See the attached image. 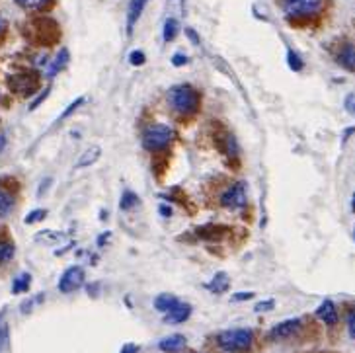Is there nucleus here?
<instances>
[{"mask_svg":"<svg viewBox=\"0 0 355 353\" xmlns=\"http://www.w3.org/2000/svg\"><path fill=\"white\" fill-rule=\"evenodd\" d=\"M166 101L176 115H193L199 108V94L191 84H176L168 90Z\"/></svg>","mask_w":355,"mask_h":353,"instance_id":"1","label":"nucleus"},{"mask_svg":"<svg viewBox=\"0 0 355 353\" xmlns=\"http://www.w3.org/2000/svg\"><path fill=\"white\" fill-rule=\"evenodd\" d=\"M279 6L291 22H308L322 14L326 0H279Z\"/></svg>","mask_w":355,"mask_h":353,"instance_id":"2","label":"nucleus"},{"mask_svg":"<svg viewBox=\"0 0 355 353\" xmlns=\"http://www.w3.org/2000/svg\"><path fill=\"white\" fill-rule=\"evenodd\" d=\"M254 330L232 328L217 334V345L227 353H244L252 348Z\"/></svg>","mask_w":355,"mask_h":353,"instance_id":"3","label":"nucleus"},{"mask_svg":"<svg viewBox=\"0 0 355 353\" xmlns=\"http://www.w3.org/2000/svg\"><path fill=\"white\" fill-rule=\"evenodd\" d=\"M178 133L176 129L164 123H154L149 125L143 133V147L151 152H160L168 149L174 141H176Z\"/></svg>","mask_w":355,"mask_h":353,"instance_id":"4","label":"nucleus"},{"mask_svg":"<svg viewBox=\"0 0 355 353\" xmlns=\"http://www.w3.org/2000/svg\"><path fill=\"white\" fill-rule=\"evenodd\" d=\"M248 199V191H246V184L244 182H234L230 184L223 195H221V205L227 209H242Z\"/></svg>","mask_w":355,"mask_h":353,"instance_id":"5","label":"nucleus"},{"mask_svg":"<svg viewBox=\"0 0 355 353\" xmlns=\"http://www.w3.org/2000/svg\"><path fill=\"white\" fill-rule=\"evenodd\" d=\"M303 318H289V320H283V322H279V324H276L273 328L269 330V340H291L293 336H297V334L303 332Z\"/></svg>","mask_w":355,"mask_h":353,"instance_id":"6","label":"nucleus"},{"mask_svg":"<svg viewBox=\"0 0 355 353\" xmlns=\"http://www.w3.org/2000/svg\"><path fill=\"white\" fill-rule=\"evenodd\" d=\"M86 281V271L80 265H71L69 269H64V273L59 279V291L61 293H75Z\"/></svg>","mask_w":355,"mask_h":353,"instance_id":"7","label":"nucleus"},{"mask_svg":"<svg viewBox=\"0 0 355 353\" xmlns=\"http://www.w3.org/2000/svg\"><path fill=\"white\" fill-rule=\"evenodd\" d=\"M336 63L342 66L343 71L354 73L355 75V45L345 41L336 49Z\"/></svg>","mask_w":355,"mask_h":353,"instance_id":"8","label":"nucleus"},{"mask_svg":"<svg viewBox=\"0 0 355 353\" xmlns=\"http://www.w3.org/2000/svg\"><path fill=\"white\" fill-rule=\"evenodd\" d=\"M149 0H129V8H127V34H133V27L139 22L140 14L147 8Z\"/></svg>","mask_w":355,"mask_h":353,"instance_id":"9","label":"nucleus"},{"mask_svg":"<svg viewBox=\"0 0 355 353\" xmlns=\"http://www.w3.org/2000/svg\"><path fill=\"white\" fill-rule=\"evenodd\" d=\"M69 59H71V55H69V49H59L57 51V55L51 59L47 66H45V76L47 78H55V76L59 75L61 71H63L64 66L69 64Z\"/></svg>","mask_w":355,"mask_h":353,"instance_id":"10","label":"nucleus"},{"mask_svg":"<svg viewBox=\"0 0 355 353\" xmlns=\"http://www.w3.org/2000/svg\"><path fill=\"white\" fill-rule=\"evenodd\" d=\"M317 318L320 322H324L326 326H336L338 324V308H336V304L326 299L317 308Z\"/></svg>","mask_w":355,"mask_h":353,"instance_id":"11","label":"nucleus"},{"mask_svg":"<svg viewBox=\"0 0 355 353\" xmlns=\"http://www.w3.org/2000/svg\"><path fill=\"white\" fill-rule=\"evenodd\" d=\"M10 86L14 92L22 94V96H29L36 90V78L29 75H18L10 78Z\"/></svg>","mask_w":355,"mask_h":353,"instance_id":"12","label":"nucleus"},{"mask_svg":"<svg viewBox=\"0 0 355 353\" xmlns=\"http://www.w3.org/2000/svg\"><path fill=\"white\" fill-rule=\"evenodd\" d=\"M186 345H188V340L182 334H172V336H168L164 340L158 341V348L166 353L182 352V350H186Z\"/></svg>","mask_w":355,"mask_h":353,"instance_id":"13","label":"nucleus"},{"mask_svg":"<svg viewBox=\"0 0 355 353\" xmlns=\"http://www.w3.org/2000/svg\"><path fill=\"white\" fill-rule=\"evenodd\" d=\"M191 316V306L188 303H180L170 311V313H166L164 320L168 324H182V322H186L188 318Z\"/></svg>","mask_w":355,"mask_h":353,"instance_id":"14","label":"nucleus"},{"mask_svg":"<svg viewBox=\"0 0 355 353\" xmlns=\"http://www.w3.org/2000/svg\"><path fill=\"white\" fill-rule=\"evenodd\" d=\"M180 303V299H178L176 295H170V293H162V295H158L156 299H154V308L158 311V313H170L176 304Z\"/></svg>","mask_w":355,"mask_h":353,"instance_id":"15","label":"nucleus"},{"mask_svg":"<svg viewBox=\"0 0 355 353\" xmlns=\"http://www.w3.org/2000/svg\"><path fill=\"white\" fill-rule=\"evenodd\" d=\"M101 156V149L98 145H94V147H88L86 151L82 152L80 156H78V160H76V168H84V166H92L96 160H100Z\"/></svg>","mask_w":355,"mask_h":353,"instance_id":"16","label":"nucleus"},{"mask_svg":"<svg viewBox=\"0 0 355 353\" xmlns=\"http://www.w3.org/2000/svg\"><path fill=\"white\" fill-rule=\"evenodd\" d=\"M221 147H223V152L227 154L230 160H236L238 158V143H236V137L232 133H228V131L223 133Z\"/></svg>","mask_w":355,"mask_h":353,"instance_id":"17","label":"nucleus"},{"mask_svg":"<svg viewBox=\"0 0 355 353\" xmlns=\"http://www.w3.org/2000/svg\"><path fill=\"white\" fill-rule=\"evenodd\" d=\"M14 193L8 188L0 186V217H8L14 209Z\"/></svg>","mask_w":355,"mask_h":353,"instance_id":"18","label":"nucleus"},{"mask_svg":"<svg viewBox=\"0 0 355 353\" xmlns=\"http://www.w3.org/2000/svg\"><path fill=\"white\" fill-rule=\"evenodd\" d=\"M205 287L211 291V293H215V295H221V293H225L228 289V276L225 271H219Z\"/></svg>","mask_w":355,"mask_h":353,"instance_id":"19","label":"nucleus"},{"mask_svg":"<svg viewBox=\"0 0 355 353\" xmlns=\"http://www.w3.org/2000/svg\"><path fill=\"white\" fill-rule=\"evenodd\" d=\"M178 32H180V22H178L176 18H168L164 25H162V39H164L166 43H170V41L176 39Z\"/></svg>","mask_w":355,"mask_h":353,"instance_id":"20","label":"nucleus"},{"mask_svg":"<svg viewBox=\"0 0 355 353\" xmlns=\"http://www.w3.org/2000/svg\"><path fill=\"white\" fill-rule=\"evenodd\" d=\"M36 240L41 242V244H57L64 240V232H59V230H41L39 234H36Z\"/></svg>","mask_w":355,"mask_h":353,"instance_id":"21","label":"nucleus"},{"mask_svg":"<svg viewBox=\"0 0 355 353\" xmlns=\"http://www.w3.org/2000/svg\"><path fill=\"white\" fill-rule=\"evenodd\" d=\"M139 203H140L139 195H137L135 191H131V189H125V191H123V195H121L119 207H121L123 211H129V209H135Z\"/></svg>","mask_w":355,"mask_h":353,"instance_id":"22","label":"nucleus"},{"mask_svg":"<svg viewBox=\"0 0 355 353\" xmlns=\"http://www.w3.org/2000/svg\"><path fill=\"white\" fill-rule=\"evenodd\" d=\"M199 232V236L205 240H219L227 230L223 227H215V225H209V227H203L197 230Z\"/></svg>","mask_w":355,"mask_h":353,"instance_id":"23","label":"nucleus"},{"mask_svg":"<svg viewBox=\"0 0 355 353\" xmlns=\"http://www.w3.org/2000/svg\"><path fill=\"white\" fill-rule=\"evenodd\" d=\"M14 252H16V248H14L12 242H8V240H0V265L8 264V262L14 258Z\"/></svg>","mask_w":355,"mask_h":353,"instance_id":"24","label":"nucleus"},{"mask_svg":"<svg viewBox=\"0 0 355 353\" xmlns=\"http://www.w3.org/2000/svg\"><path fill=\"white\" fill-rule=\"evenodd\" d=\"M29 283H32V276H29V273H22V276H18V278L14 279V283H12V293L14 295L25 293V291L29 289Z\"/></svg>","mask_w":355,"mask_h":353,"instance_id":"25","label":"nucleus"},{"mask_svg":"<svg viewBox=\"0 0 355 353\" xmlns=\"http://www.w3.org/2000/svg\"><path fill=\"white\" fill-rule=\"evenodd\" d=\"M14 2L25 10H43L51 4V0H14Z\"/></svg>","mask_w":355,"mask_h":353,"instance_id":"26","label":"nucleus"},{"mask_svg":"<svg viewBox=\"0 0 355 353\" xmlns=\"http://www.w3.org/2000/svg\"><path fill=\"white\" fill-rule=\"evenodd\" d=\"M287 66L291 69V71H295V73H299V71H303V59L299 57V53L293 49H287Z\"/></svg>","mask_w":355,"mask_h":353,"instance_id":"27","label":"nucleus"},{"mask_svg":"<svg viewBox=\"0 0 355 353\" xmlns=\"http://www.w3.org/2000/svg\"><path fill=\"white\" fill-rule=\"evenodd\" d=\"M47 217V211L45 209H34L32 213L25 217V225H34V223H39Z\"/></svg>","mask_w":355,"mask_h":353,"instance_id":"28","label":"nucleus"},{"mask_svg":"<svg viewBox=\"0 0 355 353\" xmlns=\"http://www.w3.org/2000/svg\"><path fill=\"white\" fill-rule=\"evenodd\" d=\"M147 61V57H145V53L143 51H131V55H129V63L133 64V66H140V64Z\"/></svg>","mask_w":355,"mask_h":353,"instance_id":"29","label":"nucleus"},{"mask_svg":"<svg viewBox=\"0 0 355 353\" xmlns=\"http://www.w3.org/2000/svg\"><path fill=\"white\" fill-rule=\"evenodd\" d=\"M84 101H86V100H84V96H82V98H78V100L73 101V104H71V106H69V108L64 110L63 114H61V117H59V119H66L69 115H73V112H75V110H78V108H80V106H82Z\"/></svg>","mask_w":355,"mask_h":353,"instance_id":"30","label":"nucleus"},{"mask_svg":"<svg viewBox=\"0 0 355 353\" xmlns=\"http://www.w3.org/2000/svg\"><path fill=\"white\" fill-rule=\"evenodd\" d=\"M273 306H276V301H273V299H267V301H260V303H256L254 311H256V313H267V311H271Z\"/></svg>","mask_w":355,"mask_h":353,"instance_id":"31","label":"nucleus"},{"mask_svg":"<svg viewBox=\"0 0 355 353\" xmlns=\"http://www.w3.org/2000/svg\"><path fill=\"white\" fill-rule=\"evenodd\" d=\"M345 324H347V332H350V336L355 340V308H352L347 316H345Z\"/></svg>","mask_w":355,"mask_h":353,"instance_id":"32","label":"nucleus"},{"mask_svg":"<svg viewBox=\"0 0 355 353\" xmlns=\"http://www.w3.org/2000/svg\"><path fill=\"white\" fill-rule=\"evenodd\" d=\"M252 297H254V293L244 291V293H234V295L230 297V301H232V303H244V301H250Z\"/></svg>","mask_w":355,"mask_h":353,"instance_id":"33","label":"nucleus"},{"mask_svg":"<svg viewBox=\"0 0 355 353\" xmlns=\"http://www.w3.org/2000/svg\"><path fill=\"white\" fill-rule=\"evenodd\" d=\"M49 92H51V88H43V92L39 94L38 98H36V100H34V101H32V104H29V112H34V110H36L38 106H41V104L45 101V98L49 96Z\"/></svg>","mask_w":355,"mask_h":353,"instance_id":"34","label":"nucleus"},{"mask_svg":"<svg viewBox=\"0 0 355 353\" xmlns=\"http://www.w3.org/2000/svg\"><path fill=\"white\" fill-rule=\"evenodd\" d=\"M343 108H345V110H347L352 115H355V92L354 94H347V96H345Z\"/></svg>","mask_w":355,"mask_h":353,"instance_id":"35","label":"nucleus"},{"mask_svg":"<svg viewBox=\"0 0 355 353\" xmlns=\"http://www.w3.org/2000/svg\"><path fill=\"white\" fill-rule=\"evenodd\" d=\"M172 64H174V66H184V64H188V57H186L184 53H176V55L172 57Z\"/></svg>","mask_w":355,"mask_h":353,"instance_id":"36","label":"nucleus"},{"mask_svg":"<svg viewBox=\"0 0 355 353\" xmlns=\"http://www.w3.org/2000/svg\"><path fill=\"white\" fill-rule=\"evenodd\" d=\"M6 341H8V326H0V353L6 348Z\"/></svg>","mask_w":355,"mask_h":353,"instance_id":"37","label":"nucleus"},{"mask_svg":"<svg viewBox=\"0 0 355 353\" xmlns=\"http://www.w3.org/2000/svg\"><path fill=\"white\" fill-rule=\"evenodd\" d=\"M186 36L190 38L191 43L199 45V36H197V32H195V29H191V27H188V29H186Z\"/></svg>","mask_w":355,"mask_h":353,"instance_id":"38","label":"nucleus"},{"mask_svg":"<svg viewBox=\"0 0 355 353\" xmlns=\"http://www.w3.org/2000/svg\"><path fill=\"white\" fill-rule=\"evenodd\" d=\"M139 352V345H135V343H125L123 345V350H121V353H137Z\"/></svg>","mask_w":355,"mask_h":353,"instance_id":"39","label":"nucleus"},{"mask_svg":"<svg viewBox=\"0 0 355 353\" xmlns=\"http://www.w3.org/2000/svg\"><path fill=\"white\" fill-rule=\"evenodd\" d=\"M160 215H164V217H170V215H172V209H170V205H160Z\"/></svg>","mask_w":355,"mask_h":353,"instance_id":"40","label":"nucleus"},{"mask_svg":"<svg viewBox=\"0 0 355 353\" xmlns=\"http://www.w3.org/2000/svg\"><path fill=\"white\" fill-rule=\"evenodd\" d=\"M4 29H6V20H4V18L0 16V36L4 34Z\"/></svg>","mask_w":355,"mask_h":353,"instance_id":"41","label":"nucleus"},{"mask_svg":"<svg viewBox=\"0 0 355 353\" xmlns=\"http://www.w3.org/2000/svg\"><path fill=\"white\" fill-rule=\"evenodd\" d=\"M352 209L355 211V195H354V202H352Z\"/></svg>","mask_w":355,"mask_h":353,"instance_id":"42","label":"nucleus"}]
</instances>
